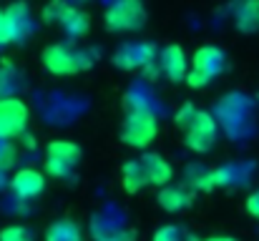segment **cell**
Wrapping results in <instances>:
<instances>
[{"mask_svg": "<svg viewBox=\"0 0 259 241\" xmlns=\"http://www.w3.org/2000/svg\"><path fill=\"white\" fill-rule=\"evenodd\" d=\"M176 128L184 133V146L194 154H209L217 146L219 126L211 113L196 108L194 103H184L176 113Z\"/></svg>", "mask_w": 259, "mask_h": 241, "instance_id": "1", "label": "cell"}, {"mask_svg": "<svg viewBox=\"0 0 259 241\" xmlns=\"http://www.w3.org/2000/svg\"><path fill=\"white\" fill-rule=\"evenodd\" d=\"M40 63L51 76H78L96 63V51L76 43H51L43 48Z\"/></svg>", "mask_w": 259, "mask_h": 241, "instance_id": "2", "label": "cell"}, {"mask_svg": "<svg viewBox=\"0 0 259 241\" xmlns=\"http://www.w3.org/2000/svg\"><path fill=\"white\" fill-rule=\"evenodd\" d=\"M227 68V56L219 45H201L189 61V73H186V85L189 88H204L217 76H222Z\"/></svg>", "mask_w": 259, "mask_h": 241, "instance_id": "3", "label": "cell"}, {"mask_svg": "<svg viewBox=\"0 0 259 241\" xmlns=\"http://www.w3.org/2000/svg\"><path fill=\"white\" fill-rule=\"evenodd\" d=\"M149 13L144 0H113L106 13H103V23L111 33H136L146 25Z\"/></svg>", "mask_w": 259, "mask_h": 241, "instance_id": "4", "label": "cell"}, {"mask_svg": "<svg viewBox=\"0 0 259 241\" xmlns=\"http://www.w3.org/2000/svg\"><path fill=\"white\" fill-rule=\"evenodd\" d=\"M159 136V121L149 108H134L128 111L123 128H121V141L131 149H149Z\"/></svg>", "mask_w": 259, "mask_h": 241, "instance_id": "5", "label": "cell"}, {"mask_svg": "<svg viewBox=\"0 0 259 241\" xmlns=\"http://www.w3.org/2000/svg\"><path fill=\"white\" fill-rule=\"evenodd\" d=\"M81 156H83V149L76 141H63V138L48 141V146H46V171H48V176L68 178L76 171Z\"/></svg>", "mask_w": 259, "mask_h": 241, "instance_id": "6", "label": "cell"}, {"mask_svg": "<svg viewBox=\"0 0 259 241\" xmlns=\"http://www.w3.org/2000/svg\"><path fill=\"white\" fill-rule=\"evenodd\" d=\"M30 111L20 95L0 98V141H13L20 138L28 128Z\"/></svg>", "mask_w": 259, "mask_h": 241, "instance_id": "7", "label": "cell"}, {"mask_svg": "<svg viewBox=\"0 0 259 241\" xmlns=\"http://www.w3.org/2000/svg\"><path fill=\"white\" fill-rule=\"evenodd\" d=\"M46 20H56L71 40L83 38L91 30V18L83 10H78L76 5H68V3H63V5L61 3H51L46 8Z\"/></svg>", "mask_w": 259, "mask_h": 241, "instance_id": "8", "label": "cell"}, {"mask_svg": "<svg viewBox=\"0 0 259 241\" xmlns=\"http://www.w3.org/2000/svg\"><path fill=\"white\" fill-rule=\"evenodd\" d=\"M156 45L151 43H123L116 56H113V63L123 71H134V68H146L156 61Z\"/></svg>", "mask_w": 259, "mask_h": 241, "instance_id": "9", "label": "cell"}, {"mask_svg": "<svg viewBox=\"0 0 259 241\" xmlns=\"http://www.w3.org/2000/svg\"><path fill=\"white\" fill-rule=\"evenodd\" d=\"M156 63H159V71L171 80V83H186V73H189V58L184 53L181 45H166L164 51H159L156 56Z\"/></svg>", "mask_w": 259, "mask_h": 241, "instance_id": "10", "label": "cell"}, {"mask_svg": "<svg viewBox=\"0 0 259 241\" xmlns=\"http://www.w3.org/2000/svg\"><path fill=\"white\" fill-rule=\"evenodd\" d=\"M3 10H5V20H8L13 43H18V40H23L33 33V15H30V8H28L25 0H13Z\"/></svg>", "mask_w": 259, "mask_h": 241, "instance_id": "11", "label": "cell"}, {"mask_svg": "<svg viewBox=\"0 0 259 241\" xmlns=\"http://www.w3.org/2000/svg\"><path fill=\"white\" fill-rule=\"evenodd\" d=\"M10 188L18 199L23 201H33L46 191V176L35 168H20L13 178H10Z\"/></svg>", "mask_w": 259, "mask_h": 241, "instance_id": "12", "label": "cell"}, {"mask_svg": "<svg viewBox=\"0 0 259 241\" xmlns=\"http://www.w3.org/2000/svg\"><path fill=\"white\" fill-rule=\"evenodd\" d=\"M141 166H144V171H146V178H149V186H169L174 178V166L169 161L164 159L161 154H154V151H149V154H144L141 156Z\"/></svg>", "mask_w": 259, "mask_h": 241, "instance_id": "13", "label": "cell"}, {"mask_svg": "<svg viewBox=\"0 0 259 241\" xmlns=\"http://www.w3.org/2000/svg\"><path fill=\"white\" fill-rule=\"evenodd\" d=\"M232 18L239 33L244 35L259 33V0H234Z\"/></svg>", "mask_w": 259, "mask_h": 241, "instance_id": "14", "label": "cell"}, {"mask_svg": "<svg viewBox=\"0 0 259 241\" xmlns=\"http://www.w3.org/2000/svg\"><path fill=\"white\" fill-rule=\"evenodd\" d=\"M191 199H194V194H191V188L184 183V186H161V191H159V196H156V201H159V206L164 209V211H169V214H179V211H184L189 204H191Z\"/></svg>", "mask_w": 259, "mask_h": 241, "instance_id": "15", "label": "cell"}, {"mask_svg": "<svg viewBox=\"0 0 259 241\" xmlns=\"http://www.w3.org/2000/svg\"><path fill=\"white\" fill-rule=\"evenodd\" d=\"M144 186H149V178H146V171H144L141 161L139 159L126 161L121 166V188L126 194H139Z\"/></svg>", "mask_w": 259, "mask_h": 241, "instance_id": "16", "label": "cell"}, {"mask_svg": "<svg viewBox=\"0 0 259 241\" xmlns=\"http://www.w3.org/2000/svg\"><path fill=\"white\" fill-rule=\"evenodd\" d=\"M219 171L206 168V166H189L186 168V186L194 191H211L214 186H219Z\"/></svg>", "mask_w": 259, "mask_h": 241, "instance_id": "17", "label": "cell"}, {"mask_svg": "<svg viewBox=\"0 0 259 241\" xmlns=\"http://www.w3.org/2000/svg\"><path fill=\"white\" fill-rule=\"evenodd\" d=\"M20 88H23V73L8 58H0V98L18 95Z\"/></svg>", "mask_w": 259, "mask_h": 241, "instance_id": "18", "label": "cell"}, {"mask_svg": "<svg viewBox=\"0 0 259 241\" xmlns=\"http://www.w3.org/2000/svg\"><path fill=\"white\" fill-rule=\"evenodd\" d=\"M46 241H83V231L71 219H58L46 229Z\"/></svg>", "mask_w": 259, "mask_h": 241, "instance_id": "19", "label": "cell"}, {"mask_svg": "<svg viewBox=\"0 0 259 241\" xmlns=\"http://www.w3.org/2000/svg\"><path fill=\"white\" fill-rule=\"evenodd\" d=\"M93 239L96 241H134L136 239V234H134L131 229H121V226L108 229V226H106L103 231H96Z\"/></svg>", "mask_w": 259, "mask_h": 241, "instance_id": "20", "label": "cell"}, {"mask_svg": "<svg viewBox=\"0 0 259 241\" xmlns=\"http://www.w3.org/2000/svg\"><path fill=\"white\" fill-rule=\"evenodd\" d=\"M0 241H35L30 229L20 226V224H10V226H3L0 229Z\"/></svg>", "mask_w": 259, "mask_h": 241, "instance_id": "21", "label": "cell"}, {"mask_svg": "<svg viewBox=\"0 0 259 241\" xmlns=\"http://www.w3.org/2000/svg\"><path fill=\"white\" fill-rule=\"evenodd\" d=\"M15 161H18V151H15V146H13L10 141H0V171L13 168V166H15Z\"/></svg>", "mask_w": 259, "mask_h": 241, "instance_id": "22", "label": "cell"}, {"mask_svg": "<svg viewBox=\"0 0 259 241\" xmlns=\"http://www.w3.org/2000/svg\"><path fill=\"white\" fill-rule=\"evenodd\" d=\"M151 241H184V231L179 229V226H161V229H156V234H154V239Z\"/></svg>", "mask_w": 259, "mask_h": 241, "instance_id": "23", "label": "cell"}, {"mask_svg": "<svg viewBox=\"0 0 259 241\" xmlns=\"http://www.w3.org/2000/svg\"><path fill=\"white\" fill-rule=\"evenodd\" d=\"M244 209H247V214H249V216L259 219V188L254 191V194H249V196H247V201H244Z\"/></svg>", "mask_w": 259, "mask_h": 241, "instance_id": "24", "label": "cell"}, {"mask_svg": "<svg viewBox=\"0 0 259 241\" xmlns=\"http://www.w3.org/2000/svg\"><path fill=\"white\" fill-rule=\"evenodd\" d=\"M8 43H13V35H10V28L5 20V10L0 8V45H8Z\"/></svg>", "mask_w": 259, "mask_h": 241, "instance_id": "25", "label": "cell"}, {"mask_svg": "<svg viewBox=\"0 0 259 241\" xmlns=\"http://www.w3.org/2000/svg\"><path fill=\"white\" fill-rule=\"evenodd\" d=\"M201 241H237L234 236H209V239H201Z\"/></svg>", "mask_w": 259, "mask_h": 241, "instance_id": "26", "label": "cell"}]
</instances>
